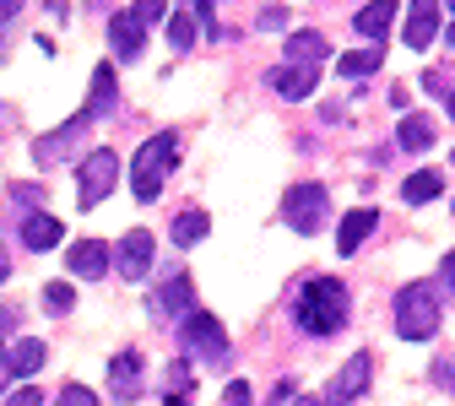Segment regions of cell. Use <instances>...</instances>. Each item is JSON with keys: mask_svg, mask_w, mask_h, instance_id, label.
Listing matches in <instances>:
<instances>
[{"mask_svg": "<svg viewBox=\"0 0 455 406\" xmlns=\"http://www.w3.org/2000/svg\"><path fill=\"white\" fill-rule=\"evenodd\" d=\"M163 385H168L163 401H174V406H180V401L190 395V385H196V379H190V363H168V379H163Z\"/></svg>", "mask_w": 455, "mask_h": 406, "instance_id": "26", "label": "cell"}, {"mask_svg": "<svg viewBox=\"0 0 455 406\" xmlns=\"http://www.w3.org/2000/svg\"><path fill=\"white\" fill-rule=\"evenodd\" d=\"M374 227H379V211H369V206L347 211V217H341V227H336V250H341V255H358Z\"/></svg>", "mask_w": 455, "mask_h": 406, "instance_id": "13", "label": "cell"}, {"mask_svg": "<svg viewBox=\"0 0 455 406\" xmlns=\"http://www.w3.org/2000/svg\"><path fill=\"white\" fill-rule=\"evenodd\" d=\"M395 12H402V0H369V6L353 17V28L363 33V38H390V28H395Z\"/></svg>", "mask_w": 455, "mask_h": 406, "instance_id": "14", "label": "cell"}, {"mask_svg": "<svg viewBox=\"0 0 455 406\" xmlns=\"http://www.w3.org/2000/svg\"><path fill=\"white\" fill-rule=\"evenodd\" d=\"M222 401H228V406H244V401H250V385H244V379H234V385L222 390Z\"/></svg>", "mask_w": 455, "mask_h": 406, "instance_id": "34", "label": "cell"}, {"mask_svg": "<svg viewBox=\"0 0 455 406\" xmlns=\"http://www.w3.org/2000/svg\"><path fill=\"white\" fill-rule=\"evenodd\" d=\"M180 346L196 358V363H206V369H228V330L206 314V309H190L185 320H180Z\"/></svg>", "mask_w": 455, "mask_h": 406, "instance_id": "4", "label": "cell"}, {"mask_svg": "<svg viewBox=\"0 0 455 406\" xmlns=\"http://www.w3.org/2000/svg\"><path fill=\"white\" fill-rule=\"evenodd\" d=\"M266 82H271L282 98H288V103H299V98H309V92H315V66H299V60H288L282 71H271Z\"/></svg>", "mask_w": 455, "mask_h": 406, "instance_id": "16", "label": "cell"}, {"mask_svg": "<svg viewBox=\"0 0 455 406\" xmlns=\"http://www.w3.org/2000/svg\"><path fill=\"white\" fill-rule=\"evenodd\" d=\"M174 157H180V136L174 131H163V136H152V141L136 147V157H131V190H136V201H157L163 195V179H168V168H174Z\"/></svg>", "mask_w": 455, "mask_h": 406, "instance_id": "2", "label": "cell"}, {"mask_svg": "<svg viewBox=\"0 0 455 406\" xmlns=\"http://www.w3.org/2000/svg\"><path fill=\"white\" fill-rule=\"evenodd\" d=\"M152 250H157V239L147 234V227H131V234L120 239V250H114V271H120L125 282H141L152 271Z\"/></svg>", "mask_w": 455, "mask_h": 406, "instance_id": "7", "label": "cell"}, {"mask_svg": "<svg viewBox=\"0 0 455 406\" xmlns=\"http://www.w3.org/2000/svg\"><path fill=\"white\" fill-rule=\"evenodd\" d=\"M325 54H331V44H325L320 33H309V28L288 38V60H299V66H320Z\"/></svg>", "mask_w": 455, "mask_h": 406, "instance_id": "21", "label": "cell"}, {"mask_svg": "<svg viewBox=\"0 0 455 406\" xmlns=\"http://www.w3.org/2000/svg\"><path fill=\"white\" fill-rule=\"evenodd\" d=\"M6 401H12V406H33V401H38V390H6Z\"/></svg>", "mask_w": 455, "mask_h": 406, "instance_id": "36", "label": "cell"}, {"mask_svg": "<svg viewBox=\"0 0 455 406\" xmlns=\"http://www.w3.org/2000/svg\"><path fill=\"white\" fill-rule=\"evenodd\" d=\"M439 190H444V179H439V173H434V168H418V173H407L402 201H407V206H423V201H434Z\"/></svg>", "mask_w": 455, "mask_h": 406, "instance_id": "23", "label": "cell"}, {"mask_svg": "<svg viewBox=\"0 0 455 406\" xmlns=\"http://www.w3.org/2000/svg\"><path fill=\"white\" fill-rule=\"evenodd\" d=\"M190 304H196V287H190V276H185V271H174V282H163L157 293H152V314H157V320L190 314Z\"/></svg>", "mask_w": 455, "mask_h": 406, "instance_id": "9", "label": "cell"}, {"mask_svg": "<svg viewBox=\"0 0 455 406\" xmlns=\"http://www.w3.org/2000/svg\"><path fill=\"white\" fill-rule=\"evenodd\" d=\"M395 147H407V152H423V147H434V120H428V114H407V120H402V131H395Z\"/></svg>", "mask_w": 455, "mask_h": 406, "instance_id": "22", "label": "cell"}, {"mask_svg": "<svg viewBox=\"0 0 455 406\" xmlns=\"http://www.w3.org/2000/svg\"><path fill=\"white\" fill-rule=\"evenodd\" d=\"M66 266H71V276H82V282H98V276L114 266V255H108V244H98V239H82V244H71Z\"/></svg>", "mask_w": 455, "mask_h": 406, "instance_id": "11", "label": "cell"}, {"mask_svg": "<svg viewBox=\"0 0 455 406\" xmlns=\"http://www.w3.org/2000/svg\"><path fill=\"white\" fill-rule=\"evenodd\" d=\"M423 87H428L434 98H450V87H444V76H439V71H428V76H423Z\"/></svg>", "mask_w": 455, "mask_h": 406, "instance_id": "35", "label": "cell"}, {"mask_svg": "<svg viewBox=\"0 0 455 406\" xmlns=\"http://www.w3.org/2000/svg\"><path fill=\"white\" fill-rule=\"evenodd\" d=\"M428 379L444 390V395H455V353H444V358H434V369H428Z\"/></svg>", "mask_w": 455, "mask_h": 406, "instance_id": "29", "label": "cell"}, {"mask_svg": "<svg viewBox=\"0 0 455 406\" xmlns=\"http://www.w3.org/2000/svg\"><path fill=\"white\" fill-rule=\"evenodd\" d=\"M206 234H212V217H206V211H196V206H190V211H180V217H174V244H185V250H190V244H201Z\"/></svg>", "mask_w": 455, "mask_h": 406, "instance_id": "24", "label": "cell"}, {"mask_svg": "<svg viewBox=\"0 0 455 406\" xmlns=\"http://www.w3.org/2000/svg\"><path fill=\"white\" fill-rule=\"evenodd\" d=\"M369 374H374V358H369V353H353V358H347V369L331 379V390H325V395H331V401H358V395L369 390Z\"/></svg>", "mask_w": 455, "mask_h": 406, "instance_id": "10", "label": "cell"}, {"mask_svg": "<svg viewBox=\"0 0 455 406\" xmlns=\"http://www.w3.org/2000/svg\"><path fill=\"white\" fill-rule=\"evenodd\" d=\"M444 282H450V287H455V250H450V255H444Z\"/></svg>", "mask_w": 455, "mask_h": 406, "instance_id": "40", "label": "cell"}, {"mask_svg": "<svg viewBox=\"0 0 455 406\" xmlns=\"http://www.w3.org/2000/svg\"><path fill=\"white\" fill-rule=\"evenodd\" d=\"M379 66H385V44H379V38H374L369 49H353V54H341V60H336L341 76H374Z\"/></svg>", "mask_w": 455, "mask_h": 406, "instance_id": "17", "label": "cell"}, {"mask_svg": "<svg viewBox=\"0 0 455 406\" xmlns=\"http://www.w3.org/2000/svg\"><path fill=\"white\" fill-rule=\"evenodd\" d=\"M108 379H114V395L131 401L136 395V379H141V353H120V358L108 363Z\"/></svg>", "mask_w": 455, "mask_h": 406, "instance_id": "20", "label": "cell"}, {"mask_svg": "<svg viewBox=\"0 0 455 406\" xmlns=\"http://www.w3.org/2000/svg\"><path fill=\"white\" fill-rule=\"evenodd\" d=\"M282 217H288V227L293 234H320L325 227V217H331V195L320 190V185H293L288 190V201H282Z\"/></svg>", "mask_w": 455, "mask_h": 406, "instance_id": "5", "label": "cell"}, {"mask_svg": "<svg viewBox=\"0 0 455 406\" xmlns=\"http://www.w3.org/2000/svg\"><path fill=\"white\" fill-rule=\"evenodd\" d=\"M114 179H120V157H114L108 147H98V152L82 163V173H76V206L92 211V206L114 190Z\"/></svg>", "mask_w": 455, "mask_h": 406, "instance_id": "6", "label": "cell"}, {"mask_svg": "<svg viewBox=\"0 0 455 406\" xmlns=\"http://www.w3.org/2000/svg\"><path fill=\"white\" fill-rule=\"evenodd\" d=\"M60 406H92V390L87 385H66L60 390Z\"/></svg>", "mask_w": 455, "mask_h": 406, "instance_id": "32", "label": "cell"}, {"mask_svg": "<svg viewBox=\"0 0 455 406\" xmlns=\"http://www.w3.org/2000/svg\"><path fill=\"white\" fill-rule=\"evenodd\" d=\"M22 244H28V250H54V244H60V217L33 211V217L22 222Z\"/></svg>", "mask_w": 455, "mask_h": 406, "instance_id": "18", "label": "cell"}, {"mask_svg": "<svg viewBox=\"0 0 455 406\" xmlns=\"http://www.w3.org/2000/svg\"><path fill=\"white\" fill-rule=\"evenodd\" d=\"M444 38H450V44H455V28H450V33H444Z\"/></svg>", "mask_w": 455, "mask_h": 406, "instance_id": "42", "label": "cell"}, {"mask_svg": "<svg viewBox=\"0 0 455 406\" xmlns=\"http://www.w3.org/2000/svg\"><path fill=\"white\" fill-rule=\"evenodd\" d=\"M92 120H98V114H92V108H82V114H71V120H66L60 131H54V136H44V141H33V163H60V157H66V152L76 147V136H82V131H87Z\"/></svg>", "mask_w": 455, "mask_h": 406, "instance_id": "8", "label": "cell"}, {"mask_svg": "<svg viewBox=\"0 0 455 406\" xmlns=\"http://www.w3.org/2000/svg\"><path fill=\"white\" fill-rule=\"evenodd\" d=\"M293 320L309 336L341 330V320H347V287H341L336 276H309L304 293H299V304H293Z\"/></svg>", "mask_w": 455, "mask_h": 406, "instance_id": "1", "label": "cell"}, {"mask_svg": "<svg viewBox=\"0 0 455 406\" xmlns=\"http://www.w3.org/2000/svg\"><path fill=\"white\" fill-rule=\"evenodd\" d=\"M131 12H136V17H141L147 28H152V22H163V17H168V0H136Z\"/></svg>", "mask_w": 455, "mask_h": 406, "instance_id": "30", "label": "cell"}, {"mask_svg": "<svg viewBox=\"0 0 455 406\" xmlns=\"http://www.w3.org/2000/svg\"><path fill=\"white\" fill-rule=\"evenodd\" d=\"M44 358H49V346H44L38 336L17 341V346H12V379H28V374H38V369H44Z\"/></svg>", "mask_w": 455, "mask_h": 406, "instance_id": "19", "label": "cell"}, {"mask_svg": "<svg viewBox=\"0 0 455 406\" xmlns=\"http://www.w3.org/2000/svg\"><path fill=\"white\" fill-rule=\"evenodd\" d=\"M293 395H299V385H293V379H282V385L271 390V401H293Z\"/></svg>", "mask_w": 455, "mask_h": 406, "instance_id": "37", "label": "cell"}, {"mask_svg": "<svg viewBox=\"0 0 455 406\" xmlns=\"http://www.w3.org/2000/svg\"><path fill=\"white\" fill-rule=\"evenodd\" d=\"M168 44H174V49H190V44H196V17L168 12Z\"/></svg>", "mask_w": 455, "mask_h": 406, "instance_id": "27", "label": "cell"}, {"mask_svg": "<svg viewBox=\"0 0 455 406\" xmlns=\"http://www.w3.org/2000/svg\"><path fill=\"white\" fill-rule=\"evenodd\" d=\"M439 330V293L428 282H407L395 293V336L402 341H428Z\"/></svg>", "mask_w": 455, "mask_h": 406, "instance_id": "3", "label": "cell"}, {"mask_svg": "<svg viewBox=\"0 0 455 406\" xmlns=\"http://www.w3.org/2000/svg\"><path fill=\"white\" fill-rule=\"evenodd\" d=\"M71 304H76V293H71L66 282H49V287H44V309H49V314H66Z\"/></svg>", "mask_w": 455, "mask_h": 406, "instance_id": "28", "label": "cell"}, {"mask_svg": "<svg viewBox=\"0 0 455 406\" xmlns=\"http://www.w3.org/2000/svg\"><path fill=\"white\" fill-rule=\"evenodd\" d=\"M12 276V255H6V244H0V282Z\"/></svg>", "mask_w": 455, "mask_h": 406, "instance_id": "39", "label": "cell"}, {"mask_svg": "<svg viewBox=\"0 0 455 406\" xmlns=\"http://www.w3.org/2000/svg\"><path fill=\"white\" fill-rule=\"evenodd\" d=\"M444 6H450V12H455V0H444Z\"/></svg>", "mask_w": 455, "mask_h": 406, "instance_id": "43", "label": "cell"}, {"mask_svg": "<svg viewBox=\"0 0 455 406\" xmlns=\"http://www.w3.org/2000/svg\"><path fill=\"white\" fill-rule=\"evenodd\" d=\"M260 28H266V33L288 28V6H266V12H260Z\"/></svg>", "mask_w": 455, "mask_h": 406, "instance_id": "33", "label": "cell"}, {"mask_svg": "<svg viewBox=\"0 0 455 406\" xmlns=\"http://www.w3.org/2000/svg\"><path fill=\"white\" fill-rule=\"evenodd\" d=\"M439 6L444 0H412V12H407V44L412 49H428L434 33H439Z\"/></svg>", "mask_w": 455, "mask_h": 406, "instance_id": "15", "label": "cell"}, {"mask_svg": "<svg viewBox=\"0 0 455 406\" xmlns=\"http://www.w3.org/2000/svg\"><path fill=\"white\" fill-rule=\"evenodd\" d=\"M450 120H455V92H450Z\"/></svg>", "mask_w": 455, "mask_h": 406, "instance_id": "41", "label": "cell"}, {"mask_svg": "<svg viewBox=\"0 0 455 406\" xmlns=\"http://www.w3.org/2000/svg\"><path fill=\"white\" fill-rule=\"evenodd\" d=\"M17 12H22V0H0V28H6V22H12Z\"/></svg>", "mask_w": 455, "mask_h": 406, "instance_id": "38", "label": "cell"}, {"mask_svg": "<svg viewBox=\"0 0 455 406\" xmlns=\"http://www.w3.org/2000/svg\"><path fill=\"white\" fill-rule=\"evenodd\" d=\"M6 325L12 314H0V346H6ZM6 374H12V353H0V395H6Z\"/></svg>", "mask_w": 455, "mask_h": 406, "instance_id": "31", "label": "cell"}, {"mask_svg": "<svg viewBox=\"0 0 455 406\" xmlns=\"http://www.w3.org/2000/svg\"><path fill=\"white\" fill-rule=\"evenodd\" d=\"M114 98H120V92H114V66H98L92 71V114H114Z\"/></svg>", "mask_w": 455, "mask_h": 406, "instance_id": "25", "label": "cell"}, {"mask_svg": "<svg viewBox=\"0 0 455 406\" xmlns=\"http://www.w3.org/2000/svg\"><path fill=\"white\" fill-rule=\"evenodd\" d=\"M141 33H147V22L136 17V12H120L108 22V44H114V54L131 66V60H141Z\"/></svg>", "mask_w": 455, "mask_h": 406, "instance_id": "12", "label": "cell"}]
</instances>
